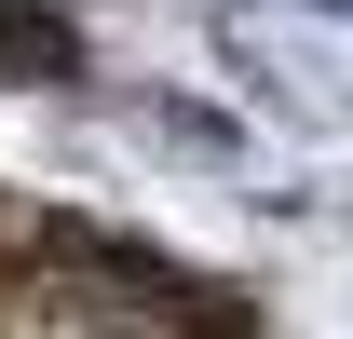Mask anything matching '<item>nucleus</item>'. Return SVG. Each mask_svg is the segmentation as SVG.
<instances>
[{"instance_id":"nucleus-1","label":"nucleus","mask_w":353,"mask_h":339,"mask_svg":"<svg viewBox=\"0 0 353 339\" xmlns=\"http://www.w3.org/2000/svg\"><path fill=\"white\" fill-rule=\"evenodd\" d=\"M68 68H82L68 14H41V0H0V82H68Z\"/></svg>"},{"instance_id":"nucleus-2","label":"nucleus","mask_w":353,"mask_h":339,"mask_svg":"<svg viewBox=\"0 0 353 339\" xmlns=\"http://www.w3.org/2000/svg\"><path fill=\"white\" fill-rule=\"evenodd\" d=\"M326 14H353V0H326Z\"/></svg>"}]
</instances>
